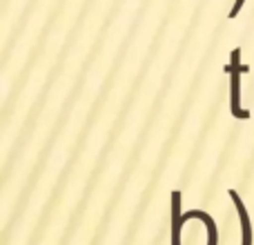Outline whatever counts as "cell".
<instances>
[{
    "label": "cell",
    "mask_w": 254,
    "mask_h": 245,
    "mask_svg": "<svg viewBox=\"0 0 254 245\" xmlns=\"http://www.w3.org/2000/svg\"><path fill=\"white\" fill-rule=\"evenodd\" d=\"M181 201L183 194L181 189H172L170 194V219H172V230H170V245H181V237H183V212H181Z\"/></svg>",
    "instance_id": "7a4b0ae2"
},
{
    "label": "cell",
    "mask_w": 254,
    "mask_h": 245,
    "mask_svg": "<svg viewBox=\"0 0 254 245\" xmlns=\"http://www.w3.org/2000/svg\"><path fill=\"white\" fill-rule=\"evenodd\" d=\"M250 71V67L241 62V49L234 47L230 52V62L225 65V74L230 76V112L232 119L246 121L250 119V110H243L241 105V76Z\"/></svg>",
    "instance_id": "6da1fadb"
},
{
    "label": "cell",
    "mask_w": 254,
    "mask_h": 245,
    "mask_svg": "<svg viewBox=\"0 0 254 245\" xmlns=\"http://www.w3.org/2000/svg\"><path fill=\"white\" fill-rule=\"evenodd\" d=\"M243 4H246V0H234L232 9H230V13H228V18H230V20L239 16V11H241V9H243Z\"/></svg>",
    "instance_id": "277c9868"
},
{
    "label": "cell",
    "mask_w": 254,
    "mask_h": 245,
    "mask_svg": "<svg viewBox=\"0 0 254 245\" xmlns=\"http://www.w3.org/2000/svg\"><path fill=\"white\" fill-rule=\"evenodd\" d=\"M228 196L232 198L234 207L239 214V223H241V245H252V221H250V212H248L246 203H243L241 194L237 189H228Z\"/></svg>",
    "instance_id": "3957f363"
}]
</instances>
